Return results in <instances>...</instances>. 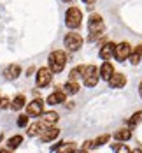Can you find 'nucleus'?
<instances>
[{"instance_id": "f257e3e1", "label": "nucleus", "mask_w": 142, "mask_h": 153, "mask_svg": "<svg viewBox=\"0 0 142 153\" xmlns=\"http://www.w3.org/2000/svg\"><path fill=\"white\" fill-rule=\"evenodd\" d=\"M88 27H90V37H88L90 42L98 41V39H102L105 35V23H104L102 16L91 14L90 16V21H88Z\"/></svg>"}, {"instance_id": "f03ea898", "label": "nucleus", "mask_w": 142, "mask_h": 153, "mask_svg": "<svg viewBox=\"0 0 142 153\" xmlns=\"http://www.w3.org/2000/svg\"><path fill=\"white\" fill-rule=\"evenodd\" d=\"M49 69H51V72H62L63 69H65V65H67V55L63 53V51H53L51 55H49Z\"/></svg>"}, {"instance_id": "7ed1b4c3", "label": "nucleus", "mask_w": 142, "mask_h": 153, "mask_svg": "<svg viewBox=\"0 0 142 153\" xmlns=\"http://www.w3.org/2000/svg\"><path fill=\"white\" fill-rule=\"evenodd\" d=\"M81 19H82V13L79 11L77 7H70L65 14V25L68 28H79L81 27Z\"/></svg>"}, {"instance_id": "20e7f679", "label": "nucleus", "mask_w": 142, "mask_h": 153, "mask_svg": "<svg viewBox=\"0 0 142 153\" xmlns=\"http://www.w3.org/2000/svg\"><path fill=\"white\" fill-rule=\"evenodd\" d=\"M98 79H100V72H98V69H96L95 65H86L84 74H82V81H84V85H86L88 88H93V86H96Z\"/></svg>"}, {"instance_id": "39448f33", "label": "nucleus", "mask_w": 142, "mask_h": 153, "mask_svg": "<svg viewBox=\"0 0 142 153\" xmlns=\"http://www.w3.org/2000/svg\"><path fill=\"white\" fill-rule=\"evenodd\" d=\"M63 42H65V48L68 49V51H77L79 48L82 46V37L79 35V33H67L65 35V39H63Z\"/></svg>"}, {"instance_id": "423d86ee", "label": "nucleus", "mask_w": 142, "mask_h": 153, "mask_svg": "<svg viewBox=\"0 0 142 153\" xmlns=\"http://www.w3.org/2000/svg\"><path fill=\"white\" fill-rule=\"evenodd\" d=\"M53 72H51V69L49 67H42V69H39L37 71V86L39 88H44V86H47L49 83H51V79H53V76H51Z\"/></svg>"}, {"instance_id": "0eeeda50", "label": "nucleus", "mask_w": 142, "mask_h": 153, "mask_svg": "<svg viewBox=\"0 0 142 153\" xmlns=\"http://www.w3.org/2000/svg\"><path fill=\"white\" fill-rule=\"evenodd\" d=\"M132 53V46L128 42H121V44H116V49H114V58L118 62H125Z\"/></svg>"}, {"instance_id": "6e6552de", "label": "nucleus", "mask_w": 142, "mask_h": 153, "mask_svg": "<svg viewBox=\"0 0 142 153\" xmlns=\"http://www.w3.org/2000/svg\"><path fill=\"white\" fill-rule=\"evenodd\" d=\"M42 113H44V102H42L40 99H35V100H32L30 104H26V114H28V116L37 118V116H40Z\"/></svg>"}, {"instance_id": "1a4fd4ad", "label": "nucleus", "mask_w": 142, "mask_h": 153, "mask_svg": "<svg viewBox=\"0 0 142 153\" xmlns=\"http://www.w3.org/2000/svg\"><path fill=\"white\" fill-rule=\"evenodd\" d=\"M107 81H109L110 88H123L126 85V76L125 74H119V72H114Z\"/></svg>"}, {"instance_id": "9d476101", "label": "nucleus", "mask_w": 142, "mask_h": 153, "mask_svg": "<svg viewBox=\"0 0 142 153\" xmlns=\"http://www.w3.org/2000/svg\"><path fill=\"white\" fill-rule=\"evenodd\" d=\"M58 136H60V130L53 125V127H47L46 130L40 134V141H42V143H49V141H54Z\"/></svg>"}, {"instance_id": "9b49d317", "label": "nucleus", "mask_w": 142, "mask_h": 153, "mask_svg": "<svg viewBox=\"0 0 142 153\" xmlns=\"http://www.w3.org/2000/svg\"><path fill=\"white\" fill-rule=\"evenodd\" d=\"M46 128H47V125L44 122H35V123H32L30 127H28V136H30V137H33V136H40Z\"/></svg>"}, {"instance_id": "f8f14e48", "label": "nucleus", "mask_w": 142, "mask_h": 153, "mask_svg": "<svg viewBox=\"0 0 142 153\" xmlns=\"http://www.w3.org/2000/svg\"><path fill=\"white\" fill-rule=\"evenodd\" d=\"M114 49H116V44L114 42H107L100 48V58L102 60H109L110 56H114Z\"/></svg>"}, {"instance_id": "ddd939ff", "label": "nucleus", "mask_w": 142, "mask_h": 153, "mask_svg": "<svg viewBox=\"0 0 142 153\" xmlns=\"http://www.w3.org/2000/svg\"><path fill=\"white\" fill-rule=\"evenodd\" d=\"M98 72H100V77H102V79H105V81H107V79L114 74V67H112V63H110L109 60H105L104 63H102V67H100V71H98Z\"/></svg>"}, {"instance_id": "4468645a", "label": "nucleus", "mask_w": 142, "mask_h": 153, "mask_svg": "<svg viewBox=\"0 0 142 153\" xmlns=\"http://www.w3.org/2000/svg\"><path fill=\"white\" fill-rule=\"evenodd\" d=\"M42 118H40V122H44L47 127H53L54 123L58 122V113H54V111H49V113H42L40 114Z\"/></svg>"}, {"instance_id": "2eb2a0df", "label": "nucleus", "mask_w": 142, "mask_h": 153, "mask_svg": "<svg viewBox=\"0 0 142 153\" xmlns=\"http://www.w3.org/2000/svg\"><path fill=\"white\" fill-rule=\"evenodd\" d=\"M65 92H54L51 93L49 97H47V104H51V106H54V104H63L65 102Z\"/></svg>"}, {"instance_id": "dca6fc26", "label": "nucleus", "mask_w": 142, "mask_h": 153, "mask_svg": "<svg viewBox=\"0 0 142 153\" xmlns=\"http://www.w3.org/2000/svg\"><path fill=\"white\" fill-rule=\"evenodd\" d=\"M19 74H21V67L19 65H9L5 69V72H4V76L7 77V79H16Z\"/></svg>"}, {"instance_id": "f3484780", "label": "nucleus", "mask_w": 142, "mask_h": 153, "mask_svg": "<svg viewBox=\"0 0 142 153\" xmlns=\"http://www.w3.org/2000/svg\"><path fill=\"white\" fill-rule=\"evenodd\" d=\"M130 63H133V65H137L139 62H141V58H142V44H139V46L135 48L132 53H130Z\"/></svg>"}, {"instance_id": "a211bd4d", "label": "nucleus", "mask_w": 142, "mask_h": 153, "mask_svg": "<svg viewBox=\"0 0 142 153\" xmlns=\"http://www.w3.org/2000/svg\"><path fill=\"white\" fill-rule=\"evenodd\" d=\"M26 104V100H25V95H16L14 99H13V102H11V107L14 109V111H19V109H23V106Z\"/></svg>"}, {"instance_id": "6ab92c4d", "label": "nucleus", "mask_w": 142, "mask_h": 153, "mask_svg": "<svg viewBox=\"0 0 142 153\" xmlns=\"http://www.w3.org/2000/svg\"><path fill=\"white\" fill-rule=\"evenodd\" d=\"M84 69H86V65H77V67H74V69L70 71L68 77H70L72 81H77L79 77H82V74H84Z\"/></svg>"}, {"instance_id": "aec40b11", "label": "nucleus", "mask_w": 142, "mask_h": 153, "mask_svg": "<svg viewBox=\"0 0 142 153\" xmlns=\"http://www.w3.org/2000/svg\"><path fill=\"white\" fill-rule=\"evenodd\" d=\"M77 92H79V83L70 79V81L65 85V93H68V95H76Z\"/></svg>"}, {"instance_id": "412c9836", "label": "nucleus", "mask_w": 142, "mask_h": 153, "mask_svg": "<svg viewBox=\"0 0 142 153\" xmlns=\"http://www.w3.org/2000/svg\"><path fill=\"white\" fill-rule=\"evenodd\" d=\"M141 122H142V111H137L135 114H132V116H130L128 125H130V128H135V127H137Z\"/></svg>"}, {"instance_id": "4be33fe9", "label": "nucleus", "mask_w": 142, "mask_h": 153, "mask_svg": "<svg viewBox=\"0 0 142 153\" xmlns=\"http://www.w3.org/2000/svg\"><path fill=\"white\" fill-rule=\"evenodd\" d=\"M21 143H23V136H13L7 141V146H9V150H16Z\"/></svg>"}, {"instance_id": "5701e85b", "label": "nucleus", "mask_w": 142, "mask_h": 153, "mask_svg": "<svg viewBox=\"0 0 142 153\" xmlns=\"http://www.w3.org/2000/svg\"><path fill=\"white\" fill-rule=\"evenodd\" d=\"M114 136H116L118 141H128V139H132V132H130L128 128H121V130H118Z\"/></svg>"}, {"instance_id": "b1692460", "label": "nucleus", "mask_w": 142, "mask_h": 153, "mask_svg": "<svg viewBox=\"0 0 142 153\" xmlns=\"http://www.w3.org/2000/svg\"><path fill=\"white\" fill-rule=\"evenodd\" d=\"M58 152L70 153V152H77V148H76V144H74V143H62V144H60V148H58Z\"/></svg>"}, {"instance_id": "393cba45", "label": "nucleus", "mask_w": 142, "mask_h": 153, "mask_svg": "<svg viewBox=\"0 0 142 153\" xmlns=\"http://www.w3.org/2000/svg\"><path fill=\"white\" fill-rule=\"evenodd\" d=\"M105 143H109V134H104V136H100V137L95 139L93 148H98V146H102V144H105Z\"/></svg>"}, {"instance_id": "a878e982", "label": "nucleus", "mask_w": 142, "mask_h": 153, "mask_svg": "<svg viewBox=\"0 0 142 153\" xmlns=\"http://www.w3.org/2000/svg\"><path fill=\"white\" fill-rule=\"evenodd\" d=\"M110 150H112V152H132L130 148H126L125 144H123V141H121V143H114V144L110 146Z\"/></svg>"}, {"instance_id": "bb28decb", "label": "nucleus", "mask_w": 142, "mask_h": 153, "mask_svg": "<svg viewBox=\"0 0 142 153\" xmlns=\"http://www.w3.org/2000/svg\"><path fill=\"white\" fill-rule=\"evenodd\" d=\"M28 125V114H21L18 118V127H26Z\"/></svg>"}, {"instance_id": "cd10ccee", "label": "nucleus", "mask_w": 142, "mask_h": 153, "mask_svg": "<svg viewBox=\"0 0 142 153\" xmlns=\"http://www.w3.org/2000/svg\"><path fill=\"white\" fill-rule=\"evenodd\" d=\"M9 104H11V102H9V99H5V97L0 100V107H2V109H7V107H9Z\"/></svg>"}, {"instance_id": "c85d7f7f", "label": "nucleus", "mask_w": 142, "mask_h": 153, "mask_svg": "<svg viewBox=\"0 0 142 153\" xmlns=\"http://www.w3.org/2000/svg\"><path fill=\"white\" fill-rule=\"evenodd\" d=\"M82 150H84V152H86V150H93V141H86Z\"/></svg>"}, {"instance_id": "c756f323", "label": "nucleus", "mask_w": 142, "mask_h": 153, "mask_svg": "<svg viewBox=\"0 0 142 153\" xmlns=\"http://www.w3.org/2000/svg\"><path fill=\"white\" fill-rule=\"evenodd\" d=\"M82 2H84V4H88V5H91V4H95V2H96V0H82Z\"/></svg>"}, {"instance_id": "7c9ffc66", "label": "nucleus", "mask_w": 142, "mask_h": 153, "mask_svg": "<svg viewBox=\"0 0 142 153\" xmlns=\"http://www.w3.org/2000/svg\"><path fill=\"white\" fill-rule=\"evenodd\" d=\"M139 93H141V97H142V83H141V86H139Z\"/></svg>"}, {"instance_id": "2f4dec72", "label": "nucleus", "mask_w": 142, "mask_h": 153, "mask_svg": "<svg viewBox=\"0 0 142 153\" xmlns=\"http://www.w3.org/2000/svg\"><path fill=\"white\" fill-rule=\"evenodd\" d=\"M63 2H74V0H63Z\"/></svg>"}, {"instance_id": "473e14b6", "label": "nucleus", "mask_w": 142, "mask_h": 153, "mask_svg": "<svg viewBox=\"0 0 142 153\" xmlns=\"http://www.w3.org/2000/svg\"><path fill=\"white\" fill-rule=\"evenodd\" d=\"M0 100H2V97H0Z\"/></svg>"}]
</instances>
